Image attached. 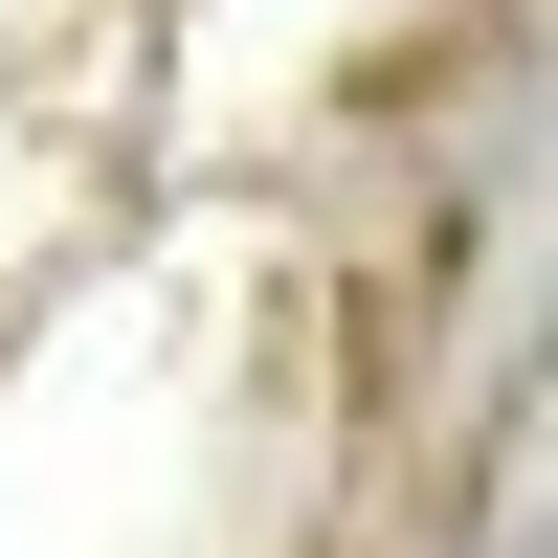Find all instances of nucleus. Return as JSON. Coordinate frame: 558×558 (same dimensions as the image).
<instances>
[]
</instances>
